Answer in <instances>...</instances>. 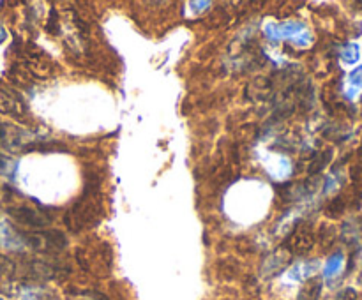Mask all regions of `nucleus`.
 I'll return each instance as SVG.
<instances>
[{
    "label": "nucleus",
    "mask_w": 362,
    "mask_h": 300,
    "mask_svg": "<svg viewBox=\"0 0 362 300\" xmlns=\"http://www.w3.org/2000/svg\"><path fill=\"white\" fill-rule=\"evenodd\" d=\"M313 233L306 226H297L296 232L292 235V251L297 253H304V251H310L313 247Z\"/></svg>",
    "instance_id": "4"
},
{
    "label": "nucleus",
    "mask_w": 362,
    "mask_h": 300,
    "mask_svg": "<svg viewBox=\"0 0 362 300\" xmlns=\"http://www.w3.org/2000/svg\"><path fill=\"white\" fill-rule=\"evenodd\" d=\"M7 212L18 222H21L25 226H30V228H45V226L49 224V215L46 212L39 210V208L20 205V207L7 208Z\"/></svg>",
    "instance_id": "1"
},
{
    "label": "nucleus",
    "mask_w": 362,
    "mask_h": 300,
    "mask_svg": "<svg viewBox=\"0 0 362 300\" xmlns=\"http://www.w3.org/2000/svg\"><path fill=\"white\" fill-rule=\"evenodd\" d=\"M7 39V32H6V28L2 27V25H0V44H2L4 41H6Z\"/></svg>",
    "instance_id": "13"
},
{
    "label": "nucleus",
    "mask_w": 362,
    "mask_h": 300,
    "mask_svg": "<svg viewBox=\"0 0 362 300\" xmlns=\"http://www.w3.org/2000/svg\"><path fill=\"white\" fill-rule=\"evenodd\" d=\"M343 263H345V256H343L341 251H338V253L332 254V256L329 258L327 263H325V267H324V277L325 279L336 277V275L341 272Z\"/></svg>",
    "instance_id": "5"
},
{
    "label": "nucleus",
    "mask_w": 362,
    "mask_h": 300,
    "mask_svg": "<svg viewBox=\"0 0 362 300\" xmlns=\"http://www.w3.org/2000/svg\"><path fill=\"white\" fill-rule=\"evenodd\" d=\"M339 56H341V60L345 64H356L361 56L359 46L356 42H346L341 48V52H339Z\"/></svg>",
    "instance_id": "8"
},
{
    "label": "nucleus",
    "mask_w": 362,
    "mask_h": 300,
    "mask_svg": "<svg viewBox=\"0 0 362 300\" xmlns=\"http://www.w3.org/2000/svg\"><path fill=\"white\" fill-rule=\"evenodd\" d=\"M0 300H4V299H2V296H0Z\"/></svg>",
    "instance_id": "15"
},
{
    "label": "nucleus",
    "mask_w": 362,
    "mask_h": 300,
    "mask_svg": "<svg viewBox=\"0 0 362 300\" xmlns=\"http://www.w3.org/2000/svg\"><path fill=\"white\" fill-rule=\"evenodd\" d=\"M320 293H322V281L320 279H311V281L304 286V289L300 292L299 299L297 300H318Z\"/></svg>",
    "instance_id": "7"
},
{
    "label": "nucleus",
    "mask_w": 362,
    "mask_h": 300,
    "mask_svg": "<svg viewBox=\"0 0 362 300\" xmlns=\"http://www.w3.org/2000/svg\"><path fill=\"white\" fill-rule=\"evenodd\" d=\"M14 172H16V162L11 157H7V155L0 154V175L13 176Z\"/></svg>",
    "instance_id": "10"
},
{
    "label": "nucleus",
    "mask_w": 362,
    "mask_h": 300,
    "mask_svg": "<svg viewBox=\"0 0 362 300\" xmlns=\"http://www.w3.org/2000/svg\"><path fill=\"white\" fill-rule=\"evenodd\" d=\"M334 300H357L356 288H343Z\"/></svg>",
    "instance_id": "12"
},
{
    "label": "nucleus",
    "mask_w": 362,
    "mask_h": 300,
    "mask_svg": "<svg viewBox=\"0 0 362 300\" xmlns=\"http://www.w3.org/2000/svg\"><path fill=\"white\" fill-rule=\"evenodd\" d=\"M0 113L14 116V119H21L27 113V104L16 92L0 87Z\"/></svg>",
    "instance_id": "2"
},
{
    "label": "nucleus",
    "mask_w": 362,
    "mask_h": 300,
    "mask_svg": "<svg viewBox=\"0 0 362 300\" xmlns=\"http://www.w3.org/2000/svg\"><path fill=\"white\" fill-rule=\"evenodd\" d=\"M349 81H350V85H354V87L362 88V66L356 67V69H354L352 73H350Z\"/></svg>",
    "instance_id": "11"
},
{
    "label": "nucleus",
    "mask_w": 362,
    "mask_h": 300,
    "mask_svg": "<svg viewBox=\"0 0 362 300\" xmlns=\"http://www.w3.org/2000/svg\"><path fill=\"white\" fill-rule=\"evenodd\" d=\"M331 159H332L331 148H329V150H322V152H318V154H315L313 161H311L310 168H308L310 175H317V173H320L322 169H324L325 166L331 162Z\"/></svg>",
    "instance_id": "6"
},
{
    "label": "nucleus",
    "mask_w": 362,
    "mask_h": 300,
    "mask_svg": "<svg viewBox=\"0 0 362 300\" xmlns=\"http://www.w3.org/2000/svg\"><path fill=\"white\" fill-rule=\"evenodd\" d=\"M361 281H362V272H361Z\"/></svg>",
    "instance_id": "14"
},
{
    "label": "nucleus",
    "mask_w": 362,
    "mask_h": 300,
    "mask_svg": "<svg viewBox=\"0 0 362 300\" xmlns=\"http://www.w3.org/2000/svg\"><path fill=\"white\" fill-rule=\"evenodd\" d=\"M317 268H318L317 261H313V263L297 265V267L292 270V279H296V281H300V279H310L311 275L317 272Z\"/></svg>",
    "instance_id": "9"
},
{
    "label": "nucleus",
    "mask_w": 362,
    "mask_h": 300,
    "mask_svg": "<svg viewBox=\"0 0 362 300\" xmlns=\"http://www.w3.org/2000/svg\"><path fill=\"white\" fill-rule=\"evenodd\" d=\"M288 258L290 253H286L285 247H281L279 251L272 253L271 256L264 261V265H262V275H264L265 279H271L272 275L279 274V272L288 265Z\"/></svg>",
    "instance_id": "3"
}]
</instances>
